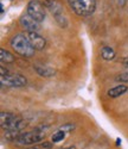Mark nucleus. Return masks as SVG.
<instances>
[{"label":"nucleus","instance_id":"1a4fd4ad","mask_svg":"<svg viewBox=\"0 0 128 149\" xmlns=\"http://www.w3.org/2000/svg\"><path fill=\"white\" fill-rule=\"evenodd\" d=\"M28 38L36 50H43L46 45V40L38 32H28Z\"/></svg>","mask_w":128,"mask_h":149},{"label":"nucleus","instance_id":"9d476101","mask_svg":"<svg viewBox=\"0 0 128 149\" xmlns=\"http://www.w3.org/2000/svg\"><path fill=\"white\" fill-rule=\"evenodd\" d=\"M33 69L37 72L38 75H41L43 78H51L56 74L55 68L49 67V66H44V65H34Z\"/></svg>","mask_w":128,"mask_h":149},{"label":"nucleus","instance_id":"f03ea898","mask_svg":"<svg viewBox=\"0 0 128 149\" xmlns=\"http://www.w3.org/2000/svg\"><path fill=\"white\" fill-rule=\"evenodd\" d=\"M0 123H1V128L4 130H14V131H21L28 125V123L24 119H21V117L11 112H5V111L0 113Z\"/></svg>","mask_w":128,"mask_h":149},{"label":"nucleus","instance_id":"ddd939ff","mask_svg":"<svg viewBox=\"0 0 128 149\" xmlns=\"http://www.w3.org/2000/svg\"><path fill=\"white\" fill-rule=\"evenodd\" d=\"M14 60L16 58H14L13 54H11L8 50H6L4 48L0 49V61H1V63H6V65L13 63Z\"/></svg>","mask_w":128,"mask_h":149},{"label":"nucleus","instance_id":"20e7f679","mask_svg":"<svg viewBox=\"0 0 128 149\" xmlns=\"http://www.w3.org/2000/svg\"><path fill=\"white\" fill-rule=\"evenodd\" d=\"M71 10L80 17H89L96 8V0H68Z\"/></svg>","mask_w":128,"mask_h":149},{"label":"nucleus","instance_id":"423d86ee","mask_svg":"<svg viewBox=\"0 0 128 149\" xmlns=\"http://www.w3.org/2000/svg\"><path fill=\"white\" fill-rule=\"evenodd\" d=\"M26 13L39 23L45 19V10L39 0H30L26 7Z\"/></svg>","mask_w":128,"mask_h":149},{"label":"nucleus","instance_id":"aec40b11","mask_svg":"<svg viewBox=\"0 0 128 149\" xmlns=\"http://www.w3.org/2000/svg\"><path fill=\"white\" fill-rule=\"evenodd\" d=\"M63 149H76V147L71 146V147H67V148H63Z\"/></svg>","mask_w":128,"mask_h":149},{"label":"nucleus","instance_id":"f257e3e1","mask_svg":"<svg viewBox=\"0 0 128 149\" xmlns=\"http://www.w3.org/2000/svg\"><path fill=\"white\" fill-rule=\"evenodd\" d=\"M11 47L18 55L23 57H32L36 53V49L30 43L28 36L21 35V33H18L12 37Z\"/></svg>","mask_w":128,"mask_h":149},{"label":"nucleus","instance_id":"f3484780","mask_svg":"<svg viewBox=\"0 0 128 149\" xmlns=\"http://www.w3.org/2000/svg\"><path fill=\"white\" fill-rule=\"evenodd\" d=\"M115 80L119 81V82H128V70H127V72H123V73H121V74H119Z\"/></svg>","mask_w":128,"mask_h":149},{"label":"nucleus","instance_id":"dca6fc26","mask_svg":"<svg viewBox=\"0 0 128 149\" xmlns=\"http://www.w3.org/2000/svg\"><path fill=\"white\" fill-rule=\"evenodd\" d=\"M75 128H76V125H75L74 123H68V124H64L63 127H61L59 130H63L64 132L69 134V132H72L75 130Z\"/></svg>","mask_w":128,"mask_h":149},{"label":"nucleus","instance_id":"7ed1b4c3","mask_svg":"<svg viewBox=\"0 0 128 149\" xmlns=\"http://www.w3.org/2000/svg\"><path fill=\"white\" fill-rule=\"evenodd\" d=\"M45 139L44 128H37L33 131L20 132L19 136L14 140V144L17 146H33L41 143Z\"/></svg>","mask_w":128,"mask_h":149},{"label":"nucleus","instance_id":"2eb2a0df","mask_svg":"<svg viewBox=\"0 0 128 149\" xmlns=\"http://www.w3.org/2000/svg\"><path fill=\"white\" fill-rule=\"evenodd\" d=\"M52 143L51 142H43V143H37V144H33L26 149H51L52 148Z\"/></svg>","mask_w":128,"mask_h":149},{"label":"nucleus","instance_id":"6e6552de","mask_svg":"<svg viewBox=\"0 0 128 149\" xmlns=\"http://www.w3.org/2000/svg\"><path fill=\"white\" fill-rule=\"evenodd\" d=\"M20 23V26L28 32H38L41 30V23L37 22L36 19H33L31 16L26 15H23L19 19Z\"/></svg>","mask_w":128,"mask_h":149},{"label":"nucleus","instance_id":"412c9836","mask_svg":"<svg viewBox=\"0 0 128 149\" xmlns=\"http://www.w3.org/2000/svg\"><path fill=\"white\" fill-rule=\"evenodd\" d=\"M122 1H126V0H122Z\"/></svg>","mask_w":128,"mask_h":149},{"label":"nucleus","instance_id":"0eeeda50","mask_svg":"<svg viewBox=\"0 0 128 149\" xmlns=\"http://www.w3.org/2000/svg\"><path fill=\"white\" fill-rule=\"evenodd\" d=\"M47 8L51 11V13H52L55 20L57 22V24L61 28H67L68 26V17L65 15V12H64V8L62 7V5L59 3H57L55 0V1Z\"/></svg>","mask_w":128,"mask_h":149},{"label":"nucleus","instance_id":"4468645a","mask_svg":"<svg viewBox=\"0 0 128 149\" xmlns=\"http://www.w3.org/2000/svg\"><path fill=\"white\" fill-rule=\"evenodd\" d=\"M65 136H67V132H64L63 130H58L52 135V142L54 143L61 142V141H63L64 139H65Z\"/></svg>","mask_w":128,"mask_h":149},{"label":"nucleus","instance_id":"f8f14e48","mask_svg":"<svg viewBox=\"0 0 128 149\" xmlns=\"http://www.w3.org/2000/svg\"><path fill=\"white\" fill-rule=\"evenodd\" d=\"M101 57L105 61H111L115 58V50L109 45L102 47L101 48Z\"/></svg>","mask_w":128,"mask_h":149},{"label":"nucleus","instance_id":"6ab92c4d","mask_svg":"<svg viewBox=\"0 0 128 149\" xmlns=\"http://www.w3.org/2000/svg\"><path fill=\"white\" fill-rule=\"evenodd\" d=\"M122 65H123V67L128 68V57H125V58H123V61H122Z\"/></svg>","mask_w":128,"mask_h":149},{"label":"nucleus","instance_id":"9b49d317","mask_svg":"<svg viewBox=\"0 0 128 149\" xmlns=\"http://www.w3.org/2000/svg\"><path fill=\"white\" fill-rule=\"evenodd\" d=\"M127 91H128V87H127V86L123 85V84H120V85H118V86H115V87L110 88V90L108 91L107 94H108L109 98H118V97L125 94Z\"/></svg>","mask_w":128,"mask_h":149},{"label":"nucleus","instance_id":"39448f33","mask_svg":"<svg viewBox=\"0 0 128 149\" xmlns=\"http://www.w3.org/2000/svg\"><path fill=\"white\" fill-rule=\"evenodd\" d=\"M0 84H1V86H7V87H24V86H26L28 80L20 74L8 73L6 75L0 77Z\"/></svg>","mask_w":128,"mask_h":149},{"label":"nucleus","instance_id":"a211bd4d","mask_svg":"<svg viewBox=\"0 0 128 149\" xmlns=\"http://www.w3.org/2000/svg\"><path fill=\"white\" fill-rule=\"evenodd\" d=\"M0 72H1V75H6V74H8V70L5 69V67H0Z\"/></svg>","mask_w":128,"mask_h":149}]
</instances>
